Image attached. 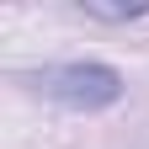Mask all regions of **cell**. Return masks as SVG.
I'll return each mask as SVG.
<instances>
[{
  "instance_id": "cell-1",
  "label": "cell",
  "mask_w": 149,
  "mask_h": 149,
  "mask_svg": "<svg viewBox=\"0 0 149 149\" xmlns=\"http://www.w3.org/2000/svg\"><path fill=\"white\" fill-rule=\"evenodd\" d=\"M27 85L59 107H74V112H101L112 101H123V74L112 64H53V69L27 74Z\"/></svg>"
},
{
  "instance_id": "cell-2",
  "label": "cell",
  "mask_w": 149,
  "mask_h": 149,
  "mask_svg": "<svg viewBox=\"0 0 149 149\" xmlns=\"http://www.w3.org/2000/svg\"><path fill=\"white\" fill-rule=\"evenodd\" d=\"M85 16H96V22H133V16L149 11V0H139V6H101V0H80Z\"/></svg>"
}]
</instances>
